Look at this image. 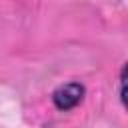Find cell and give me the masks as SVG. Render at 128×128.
I'll return each instance as SVG.
<instances>
[{
	"mask_svg": "<svg viewBox=\"0 0 128 128\" xmlns=\"http://www.w3.org/2000/svg\"><path fill=\"white\" fill-rule=\"evenodd\" d=\"M84 86L80 82H68V84H62L58 86L54 92H52V102L58 110L66 112V110H72L76 108L82 98H84Z\"/></svg>",
	"mask_w": 128,
	"mask_h": 128,
	"instance_id": "cell-1",
	"label": "cell"
}]
</instances>
